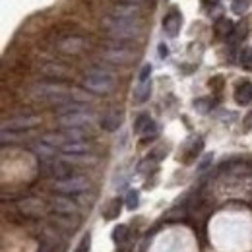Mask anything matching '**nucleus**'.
I'll use <instances>...</instances> for the list:
<instances>
[{
  "mask_svg": "<svg viewBox=\"0 0 252 252\" xmlns=\"http://www.w3.org/2000/svg\"><path fill=\"white\" fill-rule=\"evenodd\" d=\"M41 142H45V144L53 146L55 150H57V148L61 150L64 144L68 142V138H66V134H64V132H61V134H45V136L41 138Z\"/></svg>",
  "mask_w": 252,
  "mask_h": 252,
  "instance_id": "nucleus-19",
  "label": "nucleus"
},
{
  "mask_svg": "<svg viewBox=\"0 0 252 252\" xmlns=\"http://www.w3.org/2000/svg\"><path fill=\"white\" fill-rule=\"evenodd\" d=\"M235 101L239 105H249L252 101V84L245 82L235 90Z\"/></svg>",
  "mask_w": 252,
  "mask_h": 252,
  "instance_id": "nucleus-15",
  "label": "nucleus"
},
{
  "mask_svg": "<svg viewBox=\"0 0 252 252\" xmlns=\"http://www.w3.org/2000/svg\"><path fill=\"white\" fill-rule=\"evenodd\" d=\"M51 210L59 216H74V214H78V204L61 194V196L51 198Z\"/></svg>",
  "mask_w": 252,
  "mask_h": 252,
  "instance_id": "nucleus-7",
  "label": "nucleus"
},
{
  "mask_svg": "<svg viewBox=\"0 0 252 252\" xmlns=\"http://www.w3.org/2000/svg\"><path fill=\"white\" fill-rule=\"evenodd\" d=\"M53 189L57 190L59 194L64 196H72V194H82L90 189V181L86 177H80V175H72L68 179H59L53 183Z\"/></svg>",
  "mask_w": 252,
  "mask_h": 252,
  "instance_id": "nucleus-3",
  "label": "nucleus"
},
{
  "mask_svg": "<svg viewBox=\"0 0 252 252\" xmlns=\"http://www.w3.org/2000/svg\"><path fill=\"white\" fill-rule=\"evenodd\" d=\"M103 61L111 64H130L136 59V53L130 51L128 47L121 45V43H111L103 53H101Z\"/></svg>",
  "mask_w": 252,
  "mask_h": 252,
  "instance_id": "nucleus-4",
  "label": "nucleus"
},
{
  "mask_svg": "<svg viewBox=\"0 0 252 252\" xmlns=\"http://www.w3.org/2000/svg\"><path fill=\"white\" fill-rule=\"evenodd\" d=\"M126 237H128V227L126 225H119V227H115V231H113V241L115 243H125Z\"/></svg>",
  "mask_w": 252,
  "mask_h": 252,
  "instance_id": "nucleus-25",
  "label": "nucleus"
},
{
  "mask_svg": "<svg viewBox=\"0 0 252 252\" xmlns=\"http://www.w3.org/2000/svg\"><path fill=\"white\" fill-rule=\"evenodd\" d=\"M92 146L86 142V140H76V142H66L61 152L63 154H90Z\"/></svg>",
  "mask_w": 252,
  "mask_h": 252,
  "instance_id": "nucleus-13",
  "label": "nucleus"
},
{
  "mask_svg": "<svg viewBox=\"0 0 252 252\" xmlns=\"http://www.w3.org/2000/svg\"><path fill=\"white\" fill-rule=\"evenodd\" d=\"M167 55H169V49H167V47L161 43V45H159V57H161V59H165Z\"/></svg>",
  "mask_w": 252,
  "mask_h": 252,
  "instance_id": "nucleus-34",
  "label": "nucleus"
},
{
  "mask_svg": "<svg viewBox=\"0 0 252 252\" xmlns=\"http://www.w3.org/2000/svg\"><path fill=\"white\" fill-rule=\"evenodd\" d=\"M64 134L68 138V142H76V140H84L88 136L86 128H64Z\"/></svg>",
  "mask_w": 252,
  "mask_h": 252,
  "instance_id": "nucleus-22",
  "label": "nucleus"
},
{
  "mask_svg": "<svg viewBox=\"0 0 252 252\" xmlns=\"http://www.w3.org/2000/svg\"><path fill=\"white\" fill-rule=\"evenodd\" d=\"M150 94H152V82L150 80L148 82H140L136 86V90H134V99H136V103H144V101L150 99Z\"/></svg>",
  "mask_w": 252,
  "mask_h": 252,
  "instance_id": "nucleus-18",
  "label": "nucleus"
},
{
  "mask_svg": "<svg viewBox=\"0 0 252 252\" xmlns=\"http://www.w3.org/2000/svg\"><path fill=\"white\" fill-rule=\"evenodd\" d=\"M33 152H35L37 158H41V159H53V156H55V148L49 146V144H45V142L33 146Z\"/></svg>",
  "mask_w": 252,
  "mask_h": 252,
  "instance_id": "nucleus-21",
  "label": "nucleus"
},
{
  "mask_svg": "<svg viewBox=\"0 0 252 252\" xmlns=\"http://www.w3.org/2000/svg\"><path fill=\"white\" fill-rule=\"evenodd\" d=\"M140 134L144 136V140H148V138H156V136H158V125H156L154 121H150V123L146 125V128H144Z\"/></svg>",
  "mask_w": 252,
  "mask_h": 252,
  "instance_id": "nucleus-26",
  "label": "nucleus"
},
{
  "mask_svg": "<svg viewBox=\"0 0 252 252\" xmlns=\"http://www.w3.org/2000/svg\"><path fill=\"white\" fill-rule=\"evenodd\" d=\"M216 35L221 37V39H229L231 37V33L235 32V24L231 22V20H227V18H221L216 22Z\"/></svg>",
  "mask_w": 252,
  "mask_h": 252,
  "instance_id": "nucleus-16",
  "label": "nucleus"
},
{
  "mask_svg": "<svg viewBox=\"0 0 252 252\" xmlns=\"http://www.w3.org/2000/svg\"><path fill=\"white\" fill-rule=\"evenodd\" d=\"M18 210L26 216H32V218H39L43 212H45V204L39 200V198H26L18 204Z\"/></svg>",
  "mask_w": 252,
  "mask_h": 252,
  "instance_id": "nucleus-9",
  "label": "nucleus"
},
{
  "mask_svg": "<svg viewBox=\"0 0 252 252\" xmlns=\"http://www.w3.org/2000/svg\"><path fill=\"white\" fill-rule=\"evenodd\" d=\"M82 86L97 95H107L115 90V74L107 68H101V66H95L90 68L82 80Z\"/></svg>",
  "mask_w": 252,
  "mask_h": 252,
  "instance_id": "nucleus-1",
  "label": "nucleus"
},
{
  "mask_svg": "<svg viewBox=\"0 0 252 252\" xmlns=\"http://www.w3.org/2000/svg\"><path fill=\"white\" fill-rule=\"evenodd\" d=\"M210 161H212V156H208V158L202 161V165H200V171H204V169H206V167L210 165Z\"/></svg>",
  "mask_w": 252,
  "mask_h": 252,
  "instance_id": "nucleus-35",
  "label": "nucleus"
},
{
  "mask_svg": "<svg viewBox=\"0 0 252 252\" xmlns=\"http://www.w3.org/2000/svg\"><path fill=\"white\" fill-rule=\"evenodd\" d=\"M103 28L107 30V33L115 39V41H130V39H138L142 35V26L138 20H123V18H105Z\"/></svg>",
  "mask_w": 252,
  "mask_h": 252,
  "instance_id": "nucleus-2",
  "label": "nucleus"
},
{
  "mask_svg": "<svg viewBox=\"0 0 252 252\" xmlns=\"http://www.w3.org/2000/svg\"><path fill=\"white\" fill-rule=\"evenodd\" d=\"M150 121H152V119H150V115H140V117L136 119V123H134V130L140 134V132L146 128V125H148Z\"/></svg>",
  "mask_w": 252,
  "mask_h": 252,
  "instance_id": "nucleus-28",
  "label": "nucleus"
},
{
  "mask_svg": "<svg viewBox=\"0 0 252 252\" xmlns=\"http://www.w3.org/2000/svg\"><path fill=\"white\" fill-rule=\"evenodd\" d=\"M181 24H183L181 14H179L177 10H173V12H169V14L165 16V20H163V30H165V33H167L169 37H177L179 32H181Z\"/></svg>",
  "mask_w": 252,
  "mask_h": 252,
  "instance_id": "nucleus-11",
  "label": "nucleus"
},
{
  "mask_svg": "<svg viewBox=\"0 0 252 252\" xmlns=\"http://www.w3.org/2000/svg\"><path fill=\"white\" fill-rule=\"evenodd\" d=\"M59 49L63 53H68V55H78L84 49V41L78 39V37H68V39H64L63 43L59 45Z\"/></svg>",
  "mask_w": 252,
  "mask_h": 252,
  "instance_id": "nucleus-14",
  "label": "nucleus"
},
{
  "mask_svg": "<svg viewBox=\"0 0 252 252\" xmlns=\"http://www.w3.org/2000/svg\"><path fill=\"white\" fill-rule=\"evenodd\" d=\"M49 173L55 177V181H59V179H68V177H72L74 167H72L68 161H64V159H57V161H51Z\"/></svg>",
  "mask_w": 252,
  "mask_h": 252,
  "instance_id": "nucleus-10",
  "label": "nucleus"
},
{
  "mask_svg": "<svg viewBox=\"0 0 252 252\" xmlns=\"http://www.w3.org/2000/svg\"><path fill=\"white\" fill-rule=\"evenodd\" d=\"M39 252H53V249H51L49 245H43V247L39 249Z\"/></svg>",
  "mask_w": 252,
  "mask_h": 252,
  "instance_id": "nucleus-36",
  "label": "nucleus"
},
{
  "mask_svg": "<svg viewBox=\"0 0 252 252\" xmlns=\"http://www.w3.org/2000/svg\"><path fill=\"white\" fill-rule=\"evenodd\" d=\"M0 140H2V144H8V142H16V140H18V136H16L12 130H2Z\"/></svg>",
  "mask_w": 252,
  "mask_h": 252,
  "instance_id": "nucleus-32",
  "label": "nucleus"
},
{
  "mask_svg": "<svg viewBox=\"0 0 252 252\" xmlns=\"http://www.w3.org/2000/svg\"><path fill=\"white\" fill-rule=\"evenodd\" d=\"M41 72L47 76V78H53V80H66L70 76L68 68H64L63 64H45L41 68Z\"/></svg>",
  "mask_w": 252,
  "mask_h": 252,
  "instance_id": "nucleus-12",
  "label": "nucleus"
},
{
  "mask_svg": "<svg viewBox=\"0 0 252 252\" xmlns=\"http://www.w3.org/2000/svg\"><path fill=\"white\" fill-rule=\"evenodd\" d=\"M121 2H128V4H142L146 0H121Z\"/></svg>",
  "mask_w": 252,
  "mask_h": 252,
  "instance_id": "nucleus-37",
  "label": "nucleus"
},
{
  "mask_svg": "<svg viewBox=\"0 0 252 252\" xmlns=\"http://www.w3.org/2000/svg\"><path fill=\"white\" fill-rule=\"evenodd\" d=\"M247 8H249V0H235L233 2L235 14H243V12H247Z\"/></svg>",
  "mask_w": 252,
  "mask_h": 252,
  "instance_id": "nucleus-30",
  "label": "nucleus"
},
{
  "mask_svg": "<svg viewBox=\"0 0 252 252\" xmlns=\"http://www.w3.org/2000/svg\"><path fill=\"white\" fill-rule=\"evenodd\" d=\"M194 109H196L198 113H208V111L212 109V101H210V99H198V101L194 103Z\"/></svg>",
  "mask_w": 252,
  "mask_h": 252,
  "instance_id": "nucleus-27",
  "label": "nucleus"
},
{
  "mask_svg": "<svg viewBox=\"0 0 252 252\" xmlns=\"http://www.w3.org/2000/svg\"><path fill=\"white\" fill-rule=\"evenodd\" d=\"M41 125V117L37 115H20L14 119H8L2 123V130H12V132H22V130H32Z\"/></svg>",
  "mask_w": 252,
  "mask_h": 252,
  "instance_id": "nucleus-5",
  "label": "nucleus"
},
{
  "mask_svg": "<svg viewBox=\"0 0 252 252\" xmlns=\"http://www.w3.org/2000/svg\"><path fill=\"white\" fill-rule=\"evenodd\" d=\"M123 123V119H121V113H115V111H111V113H107L105 117H103V121H101V126L105 128V130H109V132H115L119 126Z\"/></svg>",
  "mask_w": 252,
  "mask_h": 252,
  "instance_id": "nucleus-17",
  "label": "nucleus"
},
{
  "mask_svg": "<svg viewBox=\"0 0 252 252\" xmlns=\"http://www.w3.org/2000/svg\"><path fill=\"white\" fill-rule=\"evenodd\" d=\"M51 221H53V225H57L59 229H64V231H74V227L78 225V220L72 221V216H59V214Z\"/></svg>",
  "mask_w": 252,
  "mask_h": 252,
  "instance_id": "nucleus-20",
  "label": "nucleus"
},
{
  "mask_svg": "<svg viewBox=\"0 0 252 252\" xmlns=\"http://www.w3.org/2000/svg\"><path fill=\"white\" fill-rule=\"evenodd\" d=\"M152 76V64H144L140 70V82H148Z\"/></svg>",
  "mask_w": 252,
  "mask_h": 252,
  "instance_id": "nucleus-31",
  "label": "nucleus"
},
{
  "mask_svg": "<svg viewBox=\"0 0 252 252\" xmlns=\"http://www.w3.org/2000/svg\"><path fill=\"white\" fill-rule=\"evenodd\" d=\"M138 204H140V194H138V190H128V194H126V208H128V210H136Z\"/></svg>",
  "mask_w": 252,
  "mask_h": 252,
  "instance_id": "nucleus-23",
  "label": "nucleus"
},
{
  "mask_svg": "<svg viewBox=\"0 0 252 252\" xmlns=\"http://www.w3.org/2000/svg\"><path fill=\"white\" fill-rule=\"evenodd\" d=\"M86 251H90V235L82 239V245H80V249L76 252H86Z\"/></svg>",
  "mask_w": 252,
  "mask_h": 252,
  "instance_id": "nucleus-33",
  "label": "nucleus"
},
{
  "mask_svg": "<svg viewBox=\"0 0 252 252\" xmlns=\"http://www.w3.org/2000/svg\"><path fill=\"white\" fill-rule=\"evenodd\" d=\"M142 14V8L138 4H128V2H123V4H117L113 10H111V16L113 18H123V20H134Z\"/></svg>",
  "mask_w": 252,
  "mask_h": 252,
  "instance_id": "nucleus-8",
  "label": "nucleus"
},
{
  "mask_svg": "<svg viewBox=\"0 0 252 252\" xmlns=\"http://www.w3.org/2000/svg\"><path fill=\"white\" fill-rule=\"evenodd\" d=\"M204 2H206V4H218L220 0H204Z\"/></svg>",
  "mask_w": 252,
  "mask_h": 252,
  "instance_id": "nucleus-38",
  "label": "nucleus"
},
{
  "mask_svg": "<svg viewBox=\"0 0 252 252\" xmlns=\"http://www.w3.org/2000/svg\"><path fill=\"white\" fill-rule=\"evenodd\" d=\"M94 113H90L88 109L86 111H80V113H72V115H63L59 117V125L63 128H88V126L94 123Z\"/></svg>",
  "mask_w": 252,
  "mask_h": 252,
  "instance_id": "nucleus-6",
  "label": "nucleus"
},
{
  "mask_svg": "<svg viewBox=\"0 0 252 252\" xmlns=\"http://www.w3.org/2000/svg\"><path fill=\"white\" fill-rule=\"evenodd\" d=\"M119 214H121V200L117 198V200H113V202H111V206L107 208L105 218H107V220H115Z\"/></svg>",
  "mask_w": 252,
  "mask_h": 252,
  "instance_id": "nucleus-24",
  "label": "nucleus"
},
{
  "mask_svg": "<svg viewBox=\"0 0 252 252\" xmlns=\"http://www.w3.org/2000/svg\"><path fill=\"white\" fill-rule=\"evenodd\" d=\"M241 64L247 68H252V49H245L241 53Z\"/></svg>",
  "mask_w": 252,
  "mask_h": 252,
  "instance_id": "nucleus-29",
  "label": "nucleus"
}]
</instances>
